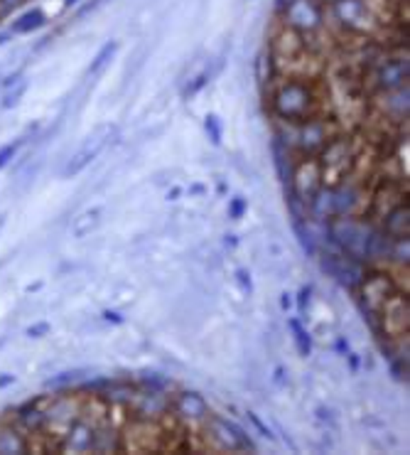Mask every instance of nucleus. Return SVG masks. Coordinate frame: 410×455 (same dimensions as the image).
<instances>
[{
	"mask_svg": "<svg viewBox=\"0 0 410 455\" xmlns=\"http://www.w3.org/2000/svg\"><path fill=\"white\" fill-rule=\"evenodd\" d=\"M209 436L216 440V445L222 450H253V443H251L243 431L233 423L224 421L219 416H209Z\"/></svg>",
	"mask_w": 410,
	"mask_h": 455,
	"instance_id": "3",
	"label": "nucleus"
},
{
	"mask_svg": "<svg viewBox=\"0 0 410 455\" xmlns=\"http://www.w3.org/2000/svg\"><path fill=\"white\" fill-rule=\"evenodd\" d=\"M103 143H106V138H93V143H87V146L81 148V151L76 153L74 157H71L69 163L64 165V170H62V175H64V178H74V175H79L81 170L87 168V165L91 163L93 157H96L98 153H101Z\"/></svg>",
	"mask_w": 410,
	"mask_h": 455,
	"instance_id": "8",
	"label": "nucleus"
},
{
	"mask_svg": "<svg viewBox=\"0 0 410 455\" xmlns=\"http://www.w3.org/2000/svg\"><path fill=\"white\" fill-rule=\"evenodd\" d=\"M25 84H20V87L15 89V92H10V94H6V98H3V109H10V106H15L17 101H20V96L25 94Z\"/></svg>",
	"mask_w": 410,
	"mask_h": 455,
	"instance_id": "21",
	"label": "nucleus"
},
{
	"mask_svg": "<svg viewBox=\"0 0 410 455\" xmlns=\"http://www.w3.org/2000/svg\"><path fill=\"white\" fill-rule=\"evenodd\" d=\"M96 438L98 431L87 421H71L69 431H66V440L62 443L64 450H76V453H84V450H96Z\"/></svg>",
	"mask_w": 410,
	"mask_h": 455,
	"instance_id": "5",
	"label": "nucleus"
},
{
	"mask_svg": "<svg viewBox=\"0 0 410 455\" xmlns=\"http://www.w3.org/2000/svg\"><path fill=\"white\" fill-rule=\"evenodd\" d=\"M290 330L292 335H295V345H297V352L303 354V357H308L310 352H312V342H310V335L308 330H305L297 320H290Z\"/></svg>",
	"mask_w": 410,
	"mask_h": 455,
	"instance_id": "15",
	"label": "nucleus"
},
{
	"mask_svg": "<svg viewBox=\"0 0 410 455\" xmlns=\"http://www.w3.org/2000/svg\"><path fill=\"white\" fill-rule=\"evenodd\" d=\"M322 268L330 276H335L341 286H359L364 283V271L362 266L357 264V259H351V256H337V254H330L322 259Z\"/></svg>",
	"mask_w": 410,
	"mask_h": 455,
	"instance_id": "4",
	"label": "nucleus"
},
{
	"mask_svg": "<svg viewBox=\"0 0 410 455\" xmlns=\"http://www.w3.org/2000/svg\"><path fill=\"white\" fill-rule=\"evenodd\" d=\"M44 25V12L42 10H27L12 22V30L10 33H17V35H25V33H33V30L42 28Z\"/></svg>",
	"mask_w": 410,
	"mask_h": 455,
	"instance_id": "14",
	"label": "nucleus"
},
{
	"mask_svg": "<svg viewBox=\"0 0 410 455\" xmlns=\"http://www.w3.org/2000/svg\"><path fill=\"white\" fill-rule=\"evenodd\" d=\"M280 305H283V308H285V310H287V308H290V295H287V293H285V295H283V300H280Z\"/></svg>",
	"mask_w": 410,
	"mask_h": 455,
	"instance_id": "28",
	"label": "nucleus"
},
{
	"mask_svg": "<svg viewBox=\"0 0 410 455\" xmlns=\"http://www.w3.org/2000/svg\"><path fill=\"white\" fill-rule=\"evenodd\" d=\"M246 209H249V205H246L243 197H233V200L229 202V217L231 219H241L243 214H246Z\"/></svg>",
	"mask_w": 410,
	"mask_h": 455,
	"instance_id": "19",
	"label": "nucleus"
},
{
	"mask_svg": "<svg viewBox=\"0 0 410 455\" xmlns=\"http://www.w3.org/2000/svg\"><path fill=\"white\" fill-rule=\"evenodd\" d=\"M76 3H79V0H66V6H69V8H71V6H76Z\"/></svg>",
	"mask_w": 410,
	"mask_h": 455,
	"instance_id": "31",
	"label": "nucleus"
},
{
	"mask_svg": "<svg viewBox=\"0 0 410 455\" xmlns=\"http://www.w3.org/2000/svg\"><path fill=\"white\" fill-rule=\"evenodd\" d=\"M17 146H20V143H10V146L0 148V170L6 168V165L10 163L12 157H15V153H17Z\"/></svg>",
	"mask_w": 410,
	"mask_h": 455,
	"instance_id": "20",
	"label": "nucleus"
},
{
	"mask_svg": "<svg viewBox=\"0 0 410 455\" xmlns=\"http://www.w3.org/2000/svg\"><path fill=\"white\" fill-rule=\"evenodd\" d=\"M44 332H49V325H47V323H37V325L27 327V335H30V337H42Z\"/></svg>",
	"mask_w": 410,
	"mask_h": 455,
	"instance_id": "22",
	"label": "nucleus"
},
{
	"mask_svg": "<svg viewBox=\"0 0 410 455\" xmlns=\"http://www.w3.org/2000/svg\"><path fill=\"white\" fill-rule=\"evenodd\" d=\"M175 413H179L187 421H206L211 416L209 404L204 401V396L197 391H182L175 399Z\"/></svg>",
	"mask_w": 410,
	"mask_h": 455,
	"instance_id": "6",
	"label": "nucleus"
},
{
	"mask_svg": "<svg viewBox=\"0 0 410 455\" xmlns=\"http://www.w3.org/2000/svg\"><path fill=\"white\" fill-rule=\"evenodd\" d=\"M386 232L395 241H408V207L400 205L398 209L391 212L389 219H386Z\"/></svg>",
	"mask_w": 410,
	"mask_h": 455,
	"instance_id": "9",
	"label": "nucleus"
},
{
	"mask_svg": "<svg viewBox=\"0 0 410 455\" xmlns=\"http://www.w3.org/2000/svg\"><path fill=\"white\" fill-rule=\"evenodd\" d=\"M12 381H15V377H12V374H3V377H0V386H10Z\"/></svg>",
	"mask_w": 410,
	"mask_h": 455,
	"instance_id": "26",
	"label": "nucleus"
},
{
	"mask_svg": "<svg viewBox=\"0 0 410 455\" xmlns=\"http://www.w3.org/2000/svg\"><path fill=\"white\" fill-rule=\"evenodd\" d=\"M285 22L295 33H312L322 22V8L317 0H287Z\"/></svg>",
	"mask_w": 410,
	"mask_h": 455,
	"instance_id": "2",
	"label": "nucleus"
},
{
	"mask_svg": "<svg viewBox=\"0 0 410 455\" xmlns=\"http://www.w3.org/2000/svg\"><path fill=\"white\" fill-rule=\"evenodd\" d=\"M335 12L349 28H366L368 10L362 0H335Z\"/></svg>",
	"mask_w": 410,
	"mask_h": 455,
	"instance_id": "7",
	"label": "nucleus"
},
{
	"mask_svg": "<svg viewBox=\"0 0 410 455\" xmlns=\"http://www.w3.org/2000/svg\"><path fill=\"white\" fill-rule=\"evenodd\" d=\"M17 423H20L25 431H30V433H35V431H39V428H44V423H47V413L39 411L35 404H27L25 409H20V413H17Z\"/></svg>",
	"mask_w": 410,
	"mask_h": 455,
	"instance_id": "12",
	"label": "nucleus"
},
{
	"mask_svg": "<svg viewBox=\"0 0 410 455\" xmlns=\"http://www.w3.org/2000/svg\"><path fill=\"white\" fill-rule=\"evenodd\" d=\"M249 418H251V421H253V423H256V428H258L260 433H263V436H268V438H270V431H268V428H265V426H263V423H260V418H258V416H256V413H249Z\"/></svg>",
	"mask_w": 410,
	"mask_h": 455,
	"instance_id": "24",
	"label": "nucleus"
},
{
	"mask_svg": "<svg viewBox=\"0 0 410 455\" xmlns=\"http://www.w3.org/2000/svg\"><path fill=\"white\" fill-rule=\"evenodd\" d=\"M116 47H118V44H116V42H108V44H103V49H101V52H98V55H96V60L91 62V67H89V74H96V71H101V67L106 65V62L111 60V57H114Z\"/></svg>",
	"mask_w": 410,
	"mask_h": 455,
	"instance_id": "16",
	"label": "nucleus"
},
{
	"mask_svg": "<svg viewBox=\"0 0 410 455\" xmlns=\"http://www.w3.org/2000/svg\"><path fill=\"white\" fill-rule=\"evenodd\" d=\"M204 128H206V133H209L211 143L219 146V143H222V123H219V119H216V116H206Z\"/></svg>",
	"mask_w": 410,
	"mask_h": 455,
	"instance_id": "17",
	"label": "nucleus"
},
{
	"mask_svg": "<svg viewBox=\"0 0 410 455\" xmlns=\"http://www.w3.org/2000/svg\"><path fill=\"white\" fill-rule=\"evenodd\" d=\"M337 350H339V352H344V350H346V342H344V340H339V345H337Z\"/></svg>",
	"mask_w": 410,
	"mask_h": 455,
	"instance_id": "30",
	"label": "nucleus"
},
{
	"mask_svg": "<svg viewBox=\"0 0 410 455\" xmlns=\"http://www.w3.org/2000/svg\"><path fill=\"white\" fill-rule=\"evenodd\" d=\"M310 293H312V288L310 286H305L303 291H300V310L305 313V308H308V303H310Z\"/></svg>",
	"mask_w": 410,
	"mask_h": 455,
	"instance_id": "23",
	"label": "nucleus"
},
{
	"mask_svg": "<svg viewBox=\"0 0 410 455\" xmlns=\"http://www.w3.org/2000/svg\"><path fill=\"white\" fill-rule=\"evenodd\" d=\"M101 207H93V209H87L81 212L79 217L74 219V224H71V234L74 237H87V234H91L93 229L98 227V222H101Z\"/></svg>",
	"mask_w": 410,
	"mask_h": 455,
	"instance_id": "10",
	"label": "nucleus"
},
{
	"mask_svg": "<svg viewBox=\"0 0 410 455\" xmlns=\"http://www.w3.org/2000/svg\"><path fill=\"white\" fill-rule=\"evenodd\" d=\"M408 76V62H389L381 71V87L384 89H395L403 84V79Z\"/></svg>",
	"mask_w": 410,
	"mask_h": 455,
	"instance_id": "11",
	"label": "nucleus"
},
{
	"mask_svg": "<svg viewBox=\"0 0 410 455\" xmlns=\"http://www.w3.org/2000/svg\"><path fill=\"white\" fill-rule=\"evenodd\" d=\"M310 101H312V96H310L305 84L287 82V84H283V89L278 92L276 109L283 119L300 121V119H308L310 116Z\"/></svg>",
	"mask_w": 410,
	"mask_h": 455,
	"instance_id": "1",
	"label": "nucleus"
},
{
	"mask_svg": "<svg viewBox=\"0 0 410 455\" xmlns=\"http://www.w3.org/2000/svg\"><path fill=\"white\" fill-rule=\"evenodd\" d=\"M238 281H241V286L246 288V291H251V278L246 271H238Z\"/></svg>",
	"mask_w": 410,
	"mask_h": 455,
	"instance_id": "25",
	"label": "nucleus"
},
{
	"mask_svg": "<svg viewBox=\"0 0 410 455\" xmlns=\"http://www.w3.org/2000/svg\"><path fill=\"white\" fill-rule=\"evenodd\" d=\"M30 443L15 428H0V453H27Z\"/></svg>",
	"mask_w": 410,
	"mask_h": 455,
	"instance_id": "13",
	"label": "nucleus"
},
{
	"mask_svg": "<svg viewBox=\"0 0 410 455\" xmlns=\"http://www.w3.org/2000/svg\"><path fill=\"white\" fill-rule=\"evenodd\" d=\"M295 232H297V239H300V244H303V249L308 251L310 256H312L314 254V241H312V237H310L308 229L297 222V219H295Z\"/></svg>",
	"mask_w": 410,
	"mask_h": 455,
	"instance_id": "18",
	"label": "nucleus"
},
{
	"mask_svg": "<svg viewBox=\"0 0 410 455\" xmlns=\"http://www.w3.org/2000/svg\"><path fill=\"white\" fill-rule=\"evenodd\" d=\"M349 367H351V372H359V357L357 354H349Z\"/></svg>",
	"mask_w": 410,
	"mask_h": 455,
	"instance_id": "27",
	"label": "nucleus"
},
{
	"mask_svg": "<svg viewBox=\"0 0 410 455\" xmlns=\"http://www.w3.org/2000/svg\"><path fill=\"white\" fill-rule=\"evenodd\" d=\"M106 320H114V323H121V318L116 313H106Z\"/></svg>",
	"mask_w": 410,
	"mask_h": 455,
	"instance_id": "29",
	"label": "nucleus"
}]
</instances>
